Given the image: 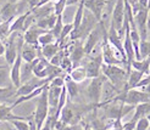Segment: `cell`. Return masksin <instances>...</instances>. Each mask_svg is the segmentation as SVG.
<instances>
[{"instance_id":"13","label":"cell","mask_w":150,"mask_h":130,"mask_svg":"<svg viewBox=\"0 0 150 130\" xmlns=\"http://www.w3.org/2000/svg\"><path fill=\"white\" fill-rule=\"evenodd\" d=\"M22 57H21V52L17 55V58L15 60L13 65L10 67V80L12 85L18 89L21 86V66H22Z\"/></svg>"},{"instance_id":"26","label":"cell","mask_w":150,"mask_h":130,"mask_svg":"<svg viewBox=\"0 0 150 130\" xmlns=\"http://www.w3.org/2000/svg\"><path fill=\"white\" fill-rule=\"evenodd\" d=\"M69 77L71 78V80H73L74 83H82L87 79V72H86V68L82 67V66H77V67H73L72 71L69 73Z\"/></svg>"},{"instance_id":"36","label":"cell","mask_w":150,"mask_h":130,"mask_svg":"<svg viewBox=\"0 0 150 130\" xmlns=\"http://www.w3.org/2000/svg\"><path fill=\"white\" fill-rule=\"evenodd\" d=\"M62 27H64V22H62V15H61V16H57V20H56L55 26L52 27V29L50 30V33L55 37L56 41L59 40L60 34H61V32H62Z\"/></svg>"},{"instance_id":"3","label":"cell","mask_w":150,"mask_h":130,"mask_svg":"<svg viewBox=\"0 0 150 130\" xmlns=\"http://www.w3.org/2000/svg\"><path fill=\"white\" fill-rule=\"evenodd\" d=\"M49 85V84H48ZM48 85L43 90V93L37 97V107L33 114V120L37 126V130H40L43 124L49 117V102H48Z\"/></svg>"},{"instance_id":"32","label":"cell","mask_w":150,"mask_h":130,"mask_svg":"<svg viewBox=\"0 0 150 130\" xmlns=\"http://www.w3.org/2000/svg\"><path fill=\"white\" fill-rule=\"evenodd\" d=\"M13 20L0 22V41L1 43H5L7 40V38L10 37V26H11V22Z\"/></svg>"},{"instance_id":"12","label":"cell","mask_w":150,"mask_h":130,"mask_svg":"<svg viewBox=\"0 0 150 130\" xmlns=\"http://www.w3.org/2000/svg\"><path fill=\"white\" fill-rule=\"evenodd\" d=\"M105 4H106V0H84V9L91 12L100 23Z\"/></svg>"},{"instance_id":"4","label":"cell","mask_w":150,"mask_h":130,"mask_svg":"<svg viewBox=\"0 0 150 130\" xmlns=\"http://www.w3.org/2000/svg\"><path fill=\"white\" fill-rule=\"evenodd\" d=\"M104 43L101 48V56H103V63L104 65H110V66H118L121 63H125L123 57L120 55V52L112 46L108 41V33H104Z\"/></svg>"},{"instance_id":"46","label":"cell","mask_w":150,"mask_h":130,"mask_svg":"<svg viewBox=\"0 0 150 130\" xmlns=\"http://www.w3.org/2000/svg\"><path fill=\"white\" fill-rule=\"evenodd\" d=\"M138 4L140 6L142 10H146V6H148V0H138ZM148 11V10H146Z\"/></svg>"},{"instance_id":"14","label":"cell","mask_w":150,"mask_h":130,"mask_svg":"<svg viewBox=\"0 0 150 130\" xmlns=\"http://www.w3.org/2000/svg\"><path fill=\"white\" fill-rule=\"evenodd\" d=\"M45 32H47V30H43V29L38 28L35 25L31 26L25 32V34H23V41H25V44L33 45V46H39V45H38V38L43 33H45Z\"/></svg>"},{"instance_id":"39","label":"cell","mask_w":150,"mask_h":130,"mask_svg":"<svg viewBox=\"0 0 150 130\" xmlns=\"http://www.w3.org/2000/svg\"><path fill=\"white\" fill-rule=\"evenodd\" d=\"M66 9V0H56L54 4V13L56 16H61Z\"/></svg>"},{"instance_id":"44","label":"cell","mask_w":150,"mask_h":130,"mask_svg":"<svg viewBox=\"0 0 150 130\" xmlns=\"http://www.w3.org/2000/svg\"><path fill=\"white\" fill-rule=\"evenodd\" d=\"M136 123L137 122H134L132 119L126 122V123H123V125H122V130H136Z\"/></svg>"},{"instance_id":"53","label":"cell","mask_w":150,"mask_h":130,"mask_svg":"<svg viewBox=\"0 0 150 130\" xmlns=\"http://www.w3.org/2000/svg\"><path fill=\"white\" fill-rule=\"evenodd\" d=\"M146 119H148V122L150 123V114H148V116H146Z\"/></svg>"},{"instance_id":"49","label":"cell","mask_w":150,"mask_h":130,"mask_svg":"<svg viewBox=\"0 0 150 130\" xmlns=\"http://www.w3.org/2000/svg\"><path fill=\"white\" fill-rule=\"evenodd\" d=\"M143 91H145L146 94H149V95H150V84H149L148 86H145V88H144V90H143Z\"/></svg>"},{"instance_id":"5","label":"cell","mask_w":150,"mask_h":130,"mask_svg":"<svg viewBox=\"0 0 150 130\" xmlns=\"http://www.w3.org/2000/svg\"><path fill=\"white\" fill-rule=\"evenodd\" d=\"M125 17H126V10H125V1L123 0H117L114 10H112V18H111V26L116 29L118 35L123 39L125 37Z\"/></svg>"},{"instance_id":"23","label":"cell","mask_w":150,"mask_h":130,"mask_svg":"<svg viewBox=\"0 0 150 130\" xmlns=\"http://www.w3.org/2000/svg\"><path fill=\"white\" fill-rule=\"evenodd\" d=\"M144 78V74L142 72H138L136 70H131L127 77V88L126 90H131V89H136L139 82Z\"/></svg>"},{"instance_id":"56","label":"cell","mask_w":150,"mask_h":130,"mask_svg":"<svg viewBox=\"0 0 150 130\" xmlns=\"http://www.w3.org/2000/svg\"><path fill=\"white\" fill-rule=\"evenodd\" d=\"M79 130H81V129H79Z\"/></svg>"},{"instance_id":"51","label":"cell","mask_w":150,"mask_h":130,"mask_svg":"<svg viewBox=\"0 0 150 130\" xmlns=\"http://www.w3.org/2000/svg\"><path fill=\"white\" fill-rule=\"evenodd\" d=\"M83 130H93V129H92V126H91V125H86Z\"/></svg>"},{"instance_id":"28","label":"cell","mask_w":150,"mask_h":130,"mask_svg":"<svg viewBox=\"0 0 150 130\" xmlns=\"http://www.w3.org/2000/svg\"><path fill=\"white\" fill-rule=\"evenodd\" d=\"M134 114L132 117V120L137 122L138 119L146 117L148 114H150V102H145V103H139L134 107Z\"/></svg>"},{"instance_id":"27","label":"cell","mask_w":150,"mask_h":130,"mask_svg":"<svg viewBox=\"0 0 150 130\" xmlns=\"http://www.w3.org/2000/svg\"><path fill=\"white\" fill-rule=\"evenodd\" d=\"M16 91L17 89L13 85L0 88V103H7L11 98L16 97Z\"/></svg>"},{"instance_id":"8","label":"cell","mask_w":150,"mask_h":130,"mask_svg":"<svg viewBox=\"0 0 150 130\" xmlns=\"http://www.w3.org/2000/svg\"><path fill=\"white\" fill-rule=\"evenodd\" d=\"M100 27L101 28H94L91 33L87 35V39H86V43L83 45V49H84V53L86 55H91L93 52V50L95 49L96 44L99 43V40L101 39V37H104V33H105V28H104V23L103 21L100 22Z\"/></svg>"},{"instance_id":"34","label":"cell","mask_w":150,"mask_h":130,"mask_svg":"<svg viewBox=\"0 0 150 130\" xmlns=\"http://www.w3.org/2000/svg\"><path fill=\"white\" fill-rule=\"evenodd\" d=\"M54 43H56V39H55V37L52 35L50 32L43 33V34L38 38V45H39L40 48L47 46V45H49V44H54Z\"/></svg>"},{"instance_id":"41","label":"cell","mask_w":150,"mask_h":130,"mask_svg":"<svg viewBox=\"0 0 150 130\" xmlns=\"http://www.w3.org/2000/svg\"><path fill=\"white\" fill-rule=\"evenodd\" d=\"M65 55H66V52H65L64 50H60V51L56 53V55L49 61V63H50L51 66L60 67V63H61V61H62V58L65 57Z\"/></svg>"},{"instance_id":"35","label":"cell","mask_w":150,"mask_h":130,"mask_svg":"<svg viewBox=\"0 0 150 130\" xmlns=\"http://www.w3.org/2000/svg\"><path fill=\"white\" fill-rule=\"evenodd\" d=\"M139 56H140V60L146 58L150 56V40H140Z\"/></svg>"},{"instance_id":"38","label":"cell","mask_w":150,"mask_h":130,"mask_svg":"<svg viewBox=\"0 0 150 130\" xmlns=\"http://www.w3.org/2000/svg\"><path fill=\"white\" fill-rule=\"evenodd\" d=\"M31 118H32V116H31ZM31 118H29V119H31ZM29 119L12 120V122H10V123L15 126V129H16V130H29V122H27Z\"/></svg>"},{"instance_id":"11","label":"cell","mask_w":150,"mask_h":130,"mask_svg":"<svg viewBox=\"0 0 150 130\" xmlns=\"http://www.w3.org/2000/svg\"><path fill=\"white\" fill-rule=\"evenodd\" d=\"M101 66H103V56L101 53L99 56H94L91 57V60L87 62V65L84 66L86 72H87V78H96L100 75L101 72Z\"/></svg>"},{"instance_id":"10","label":"cell","mask_w":150,"mask_h":130,"mask_svg":"<svg viewBox=\"0 0 150 130\" xmlns=\"http://www.w3.org/2000/svg\"><path fill=\"white\" fill-rule=\"evenodd\" d=\"M148 17L149 11L146 10H140L134 16V23H136V28L139 33L140 40H148Z\"/></svg>"},{"instance_id":"33","label":"cell","mask_w":150,"mask_h":130,"mask_svg":"<svg viewBox=\"0 0 150 130\" xmlns=\"http://www.w3.org/2000/svg\"><path fill=\"white\" fill-rule=\"evenodd\" d=\"M9 83H11V80H10V70H9V67L4 66L3 68H0V88L9 86Z\"/></svg>"},{"instance_id":"50","label":"cell","mask_w":150,"mask_h":130,"mask_svg":"<svg viewBox=\"0 0 150 130\" xmlns=\"http://www.w3.org/2000/svg\"><path fill=\"white\" fill-rule=\"evenodd\" d=\"M18 1H21V0H9L7 3H11V4H18Z\"/></svg>"},{"instance_id":"43","label":"cell","mask_w":150,"mask_h":130,"mask_svg":"<svg viewBox=\"0 0 150 130\" xmlns=\"http://www.w3.org/2000/svg\"><path fill=\"white\" fill-rule=\"evenodd\" d=\"M49 85L51 86H56V88H64L65 86V78L64 77H56L54 79H51L50 83H49Z\"/></svg>"},{"instance_id":"37","label":"cell","mask_w":150,"mask_h":130,"mask_svg":"<svg viewBox=\"0 0 150 130\" xmlns=\"http://www.w3.org/2000/svg\"><path fill=\"white\" fill-rule=\"evenodd\" d=\"M72 30H73V25H72V22H71V23L64 25V27H62V32H61V34H60V38H59V40H57L59 45H61V44L65 41L66 37H67V35H70Z\"/></svg>"},{"instance_id":"21","label":"cell","mask_w":150,"mask_h":130,"mask_svg":"<svg viewBox=\"0 0 150 130\" xmlns=\"http://www.w3.org/2000/svg\"><path fill=\"white\" fill-rule=\"evenodd\" d=\"M131 70L142 72L144 75L150 74V56L143 60H133L131 63Z\"/></svg>"},{"instance_id":"7","label":"cell","mask_w":150,"mask_h":130,"mask_svg":"<svg viewBox=\"0 0 150 130\" xmlns=\"http://www.w3.org/2000/svg\"><path fill=\"white\" fill-rule=\"evenodd\" d=\"M54 66L49 63V61L44 57H38L35 61H33V75L38 79H50Z\"/></svg>"},{"instance_id":"1","label":"cell","mask_w":150,"mask_h":130,"mask_svg":"<svg viewBox=\"0 0 150 130\" xmlns=\"http://www.w3.org/2000/svg\"><path fill=\"white\" fill-rule=\"evenodd\" d=\"M101 72L104 75L109 79V82L114 85L115 88H121L126 90L127 88V77L128 73L126 70L121 68L120 66H110V65H104L101 66Z\"/></svg>"},{"instance_id":"29","label":"cell","mask_w":150,"mask_h":130,"mask_svg":"<svg viewBox=\"0 0 150 130\" xmlns=\"http://www.w3.org/2000/svg\"><path fill=\"white\" fill-rule=\"evenodd\" d=\"M65 88H66V91H67V95L71 100H74L78 94H79V89H78V84L74 83L73 80H71V78L67 75L65 78Z\"/></svg>"},{"instance_id":"6","label":"cell","mask_w":150,"mask_h":130,"mask_svg":"<svg viewBox=\"0 0 150 130\" xmlns=\"http://www.w3.org/2000/svg\"><path fill=\"white\" fill-rule=\"evenodd\" d=\"M103 84H104V78L103 77H96L91 79V83L86 90V95L88 100L93 105H98L100 102V98L103 95Z\"/></svg>"},{"instance_id":"42","label":"cell","mask_w":150,"mask_h":130,"mask_svg":"<svg viewBox=\"0 0 150 130\" xmlns=\"http://www.w3.org/2000/svg\"><path fill=\"white\" fill-rule=\"evenodd\" d=\"M150 129V123L148 122L146 117H143L137 120L136 123V130H149Z\"/></svg>"},{"instance_id":"52","label":"cell","mask_w":150,"mask_h":130,"mask_svg":"<svg viewBox=\"0 0 150 130\" xmlns=\"http://www.w3.org/2000/svg\"><path fill=\"white\" fill-rule=\"evenodd\" d=\"M146 10L150 11V0H148V6H146Z\"/></svg>"},{"instance_id":"16","label":"cell","mask_w":150,"mask_h":130,"mask_svg":"<svg viewBox=\"0 0 150 130\" xmlns=\"http://www.w3.org/2000/svg\"><path fill=\"white\" fill-rule=\"evenodd\" d=\"M38 46H33V45H28V44H23V46L21 49V57L22 61H25L26 63H32L33 61H35L39 56Z\"/></svg>"},{"instance_id":"19","label":"cell","mask_w":150,"mask_h":130,"mask_svg":"<svg viewBox=\"0 0 150 130\" xmlns=\"http://www.w3.org/2000/svg\"><path fill=\"white\" fill-rule=\"evenodd\" d=\"M17 6H18L17 4L6 3L3 6V9L0 10V18H1V22L13 20L15 17H17Z\"/></svg>"},{"instance_id":"45","label":"cell","mask_w":150,"mask_h":130,"mask_svg":"<svg viewBox=\"0 0 150 130\" xmlns=\"http://www.w3.org/2000/svg\"><path fill=\"white\" fill-rule=\"evenodd\" d=\"M40 0H28V6H29V9L33 10L34 7H37V5L39 4Z\"/></svg>"},{"instance_id":"54","label":"cell","mask_w":150,"mask_h":130,"mask_svg":"<svg viewBox=\"0 0 150 130\" xmlns=\"http://www.w3.org/2000/svg\"><path fill=\"white\" fill-rule=\"evenodd\" d=\"M3 67H4V66H0V68H3Z\"/></svg>"},{"instance_id":"30","label":"cell","mask_w":150,"mask_h":130,"mask_svg":"<svg viewBox=\"0 0 150 130\" xmlns=\"http://www.w3.org/2000/svg\"><path fill=\"white\" fill-rule=\"evenodd\" d=\"M83 17H84V0H81L79 4H78V7H77V11H76V13H74L73 22H72L73 30H77L81 27Z\"/></svg>"},{"instance_id":"40","label":"cell","mask_w":150,"mask_h":130,"mask_svg":"<svg viewBox=\"0 0 150 130\" xmlns=\"http://www.w3.org/2000/svg\"><path fill=\"white\" fill-rule=\"evenodd\" d=\"M60 68H61V70H62V72H67V73H70V72L72 71L73 65H72V62H71L70 57L67 56V55H65V57L62 58L61 63H60Z\"/></svg>"},{"instance_id":"15","label":"cell","mask_w":150,"mask_h":130,"mask_svg":"<svg viewBox=\"0 0 150 130\" xmlns=\"http://www.w3.org/2000/svg\"><path fill=\"white\" fill-rule=\"evenodd\" d=\"M12 107L7 103H0V122H12V120H20V119H29L31 117H21L12 114Z\"/></svg>"},{"instance_id":"55","label":"cell","mask_w":150,"mask_h":130,"mask_svg":"<svg viewBox=\"0 0 150 130\" xmlns=\"http://www.w3.org/2000/svg\"><path fill=\"white\" fill-rule=\"evenodd\" d=\"M149 40H150V38H149Z\"/></svg>"},{"instance_id":"25","label":"cell","mask_w":150,"mask_h":130,"mask_svg":"<svg viewBox=\"0 0 150 130\" xmlns=\"http://www.w3.org/2000/svg\"><path fill=\"white\" fill-rule=\"evenodd\" d=\"M60 50H61V48H60L59 43L56 41L54 44H49V45H47V46H43L40 49V55H42V57H44L45 60L50 61Z\"/></svg>"},{"instance_id":"22","label":"cell","mask_w":150,"mask_h":130,"mask_svg":"<svg viewBox=\"0 0 150 130\" xmlns=\"http://www.w3.org/2000/svg\"><path fill=\"white\" fill-rule=\"evenodd\" d=\"M56 20H57V16L52 12L51 15H49L48 17H44V18H40L38 21H35V26L43 29V30H47V32H50L52 29V27L55 26L56 23Z\"/></svg>"},{"instance_id":"48","label":"cell","mask_w":150,"mask_h":130,"mask_svg":"<svg viewBox=\"0 0 150 130\" xmlns=\"http://www.w3.org/2000/svg\"><path fill=\"white\" fill-rule=\"evenodd\" d=\"M4 53H5V45H4V43L0 41V57H1Z\"/></svg>"},{"instance_id":"31","label":"cell","mask_w":150,"mask_h":130,"mask_svg":"<svg viewBox=\"0 0 150 130\" xmlns=\"http://www.w3.org/2000/svg\"><path fill=\"white\" fill-rule=\"evenodd\" d=\"M33 62L32 63H23L21 66V84L28 82L31 78H33Z\"/></svg>"},{"instance_id":"9","label":"cell","mask_w":150,"mask_h":130,"mask_svg":"<svg viewBox=\"0 0 150 130\" xmlns=\"http://www.w3.org/2000/svg\"><path fill=\"white\" fill-rule=\"evenodd\" d=\"M48 83H50V79H38V78L33 77V78L29 79L28 82L21 84V86L16 91V98L20 97V96H26L28 94L33 93L35 89L45 85V84H48Z\"/></svg>"},{"instance_id":"57","label":"cell","mask_w":150,"mask_h":130,"mask_svg":"<svg viewBox=\"0 0 150 130\" xmlns=\"http://www.w3.org/2000/svg\"><path fill=\"white\" fill-rule=\"evenodd\" d=\"M149 130H150V129H149Z\"/></svg>"},{"instance_id":"20","label":"cell","mask_w":150,"mask_h":130,"mask_svg":"<svg viewBox=\"0 0 150 130\" xmlns=\"http://www.w3.org/2000/svg\"><path fill=\"white\" fill-rule=\"evenodd\" d=\"M67 56L70 57L73 67H77V66L81 63V61L83 60V57L86 56L83 45L77 44V45H74V46H72V49H71V51H70V55H67Z\"/></svg>"},{"instance_id":"2","label":"cell","mask_w":150,"mask_h":130,"mask_svg":"<svg viewBox=\"0 0 150 130\" xmlns=\"http://www.w3.org/2000/svg\"><path fill=\"white\" fill-rule=\"evenodd\" d=\"M114 101H120L123 105L136 107L139 103L150 102V95L146 94L145 91L137 90V89H131V90H125V91H122V93H120L114 98Z\"/></svg>"},{"instance_id":"18","label":"cell","mask_w":150,"mask_h":130,"mask_svg":"<svg viewBox=\"0 0 150 130\" xmlns=\"http://www.w3.org/2000/svg\"><path fill=\"white\" fill-rule=\"evenodd\" d=\"M62 88H56V86H51L48 85V102H49V111L51 108V111L55 113L56 106L60 98V94H61ZM54 116V114H52Z\"/></svg>"},{"instance_id":"24","label":"cell","mask_w":150,"mask_h":130,"mask_svg":"<svg viewBox=\"0 0 150 130\" xmlns=\"http://www.w3.org/2000/svg\"><path fill=\"white\" fill-rule=\"evenodd\" d=\"M48 84H49V83H48ZM48 84H45V85H43V86H40V88H38V89H35V90L33 91V93L28 94V95H26V96H20V97H17L16 100H15V101L11 103V107H12V108H15V107H17V106H18V105H21V103L27 102V101H29V100H32V98L38 97V96L43 93V90L47 88Z\"/></svg>"},{"instance_id":"47","label":"cell","mask_w":150,"mask_h":130,"mask_svg":"<svg viewBox=\"0 0 150 130\" xmlns=\"http://www.w3.org/2000/svg\"><path fill=\"white\" fill-rule=\"evenodd\" d=\"M81 0H66V6H72V5H77L79 4Z\"/></svg>"},{"instance_id":"17","label":"cell","mask_w":150,"mask_h":130,"mask_svg":"<svg viewBox=\"0 0 150 130\" xmlns=\"http://www.w3.org/2000/svg\"><path fill=\"white\" fill-rule=\"evenodd\" d=\"M31 15V10L26 11L25 13L20 15V16L15 17V20L11 22L10 26V34L11 33H20V32H25V25H26V20L27 17Z\"/></svg>"}]
</instances>
